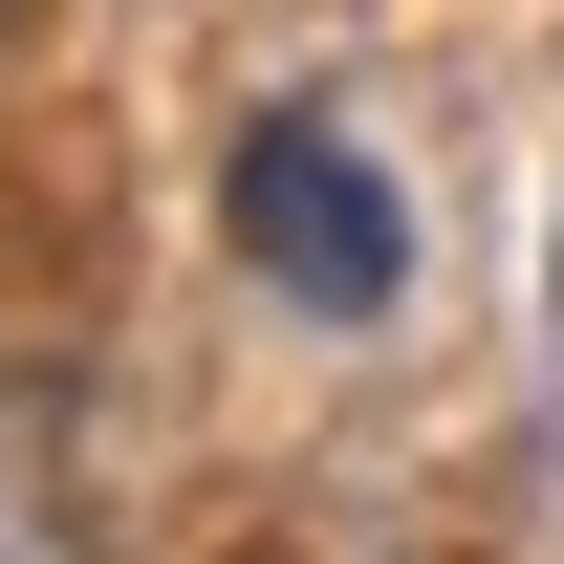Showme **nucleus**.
Listing matches in <instances>:
<instances>
[{"mask_svg": "<svg viewBox=\"0 0 564 564\" xmlns=\"http://www.w3.org/2000/svg\"><path fill=\"white\" fill-rule=\"evenodd\" d=\"M217 217H239V261H261L304 326H391V282H413V217H391V174H369L326 109H261L239 174H217Z\"/></svg>", "mask_w": 564, "mask_h": 564, "instance_id": "nucleus-1", "label": "nucleus"}]
</instances>
